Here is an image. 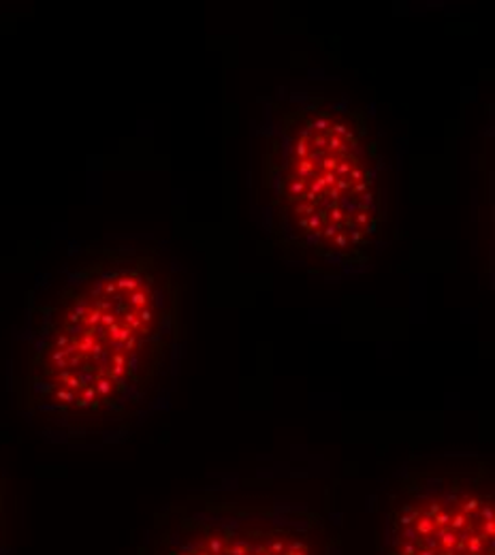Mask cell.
Instances as JSON below:
<instances>
[{
  "instance_id": "1",
  "label": "cell",
  "mask_w": 495,
  "mask_h": 555,
  "mask_svg": "<svg viewBox=\"0 0 495 555\" xmlns=\"http://www.w3.org/2000/svg\"><path fill=\"white\" fill-rule=\"evenodd\" d=\"M182 332V284L160 248L86 246L30 293L22 411L65 436L118 431L162 393Z\"/></svg>"
},
{
  "instance_id": "2",
  "label": "cell",
  "mask_w": 495,
  "mask_h": 555,
  "mask_svg": "<svg viewBox=\"0 0 495 555\" xmlns=\"http://www.w3.org/2000/svg\"><path fill=\"white\" fill-rule=\"evenodd\" d=\"M385 156L367 114L344 96L290 92L263 127L268 244L323 278L363 270L387 224Z\"/></svg>"
},
{
  "instance_id": "3",
  "label": "cell",
  "mask_w": 495,
  "mask_h": 555,
  "mask_svg": "<svg viewBox=\"0 0 495 555\" xmlns=\"http://www.w3.org/2000/svg\"><path fill=\"white\" fill-rule=\"evenodd\" d=\"M487 462L408 470L387 495L378 555H495Z\"/></svg>"
},
{
  "instance_id": "4",
  "label": "cell",
  "mask_w": 495,
  "mask_h": 555,
  "mask_svg": "<svg viewBox=\"0 0 495 555\" xmlns=\"http://www.w3.org/2000/svg\"><path fill=\"white\" fill-rule=\"evenodd\" d=\"M149 555H334V539L308 506L210 495L156 515Z\"/></svg>"
},
{
  "instance_id": "5",
  "label": "cell",
  "mask_w": 495,
  "mask_h": 555,
  "mask_svg": "<svg viewBox=\"0 0 495 555\" xmlns=\"http://www.w3.org/2000/svg\"><path fill=\"white\" fill-rule=\"evenodd\" d=\"M6 541V508H4V483L0 479V555Z\"/></svg>"
}]
</instances>
